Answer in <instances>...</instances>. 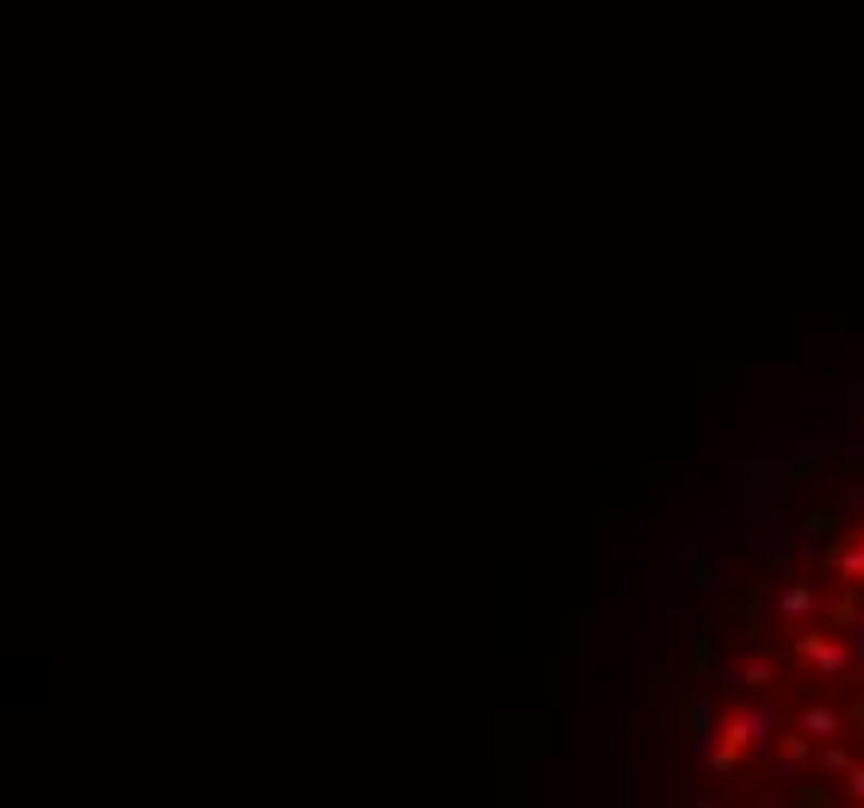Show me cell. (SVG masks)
Masks as SVG:
<instances>
[{
    "label": "cell",
    "mask_w": 864,
    "mask_h": 808,
    "mask_svg": "<svg viewBox=\"0 0 864 808\" xmlns=\"http://www.w3.org/2000/svg\"><path fill=\"white\" fill-rule=\"evenodd\" d=\"M796 647L808 654V666H815V672H845V666H852V647H840V640H827L821 628H808V635H796Z\"/></svg>",
    "instance_id": "obj_1"
},
{
    "label": "cell",
    "mask_w": 864,
    "mask_h": 808,
    "mask_svg": "<svg viewBox=\"0 0 864 808\" xmlns=\"http://www.w3.org/2000/svg\"><path fill=\"white\" fill-rule=\"evenodd\" d=\"M815 597H821V585H808V578H803V585H784V591H777V616L803 622L808 610H815Z\"/></svg>",
    "instance_id": "obj_2"
},
{
    "label": "cell",
    "mask_w": 864,
    "mask_h": 808,
    "mask_svg": "<svg viewBox=\"0 0 864 808\" xmlns=\"http://www.w3.org/2000/svg\"><path fill=\"white\" fill-rule=\"evenodd\" d=\"M840 728H845V715H840V709H821V703H808V709H803V734L815 740V747H821V740H833Z\"/></svg>",
    "instance_id": "obj_3"
},
{
    "label": "cell",
    "mask_w": 864,
    "mask_h": 808,
    "mask_svg": "<svg viewBox=\"0 0 864 808\" xmlns=\"http://www.w3.org/2000/svg\"><path fill=\"white\" fill-rule=\"evenodd\" d=\"M815 765H821L827 777H845V771L859 765V759H852V752H845V747H815Z\"/></svg>",
    "instance_id": "obj_4"
},
{
    "label": "cell",
    "mask_w": 864,
    "mask_h": 808,
    "mask_svg": "<svg viewBox=\"0 0 864 808\" xmlns=\"http://www.w3.org/2000/svg\"><path fill=\"white\" fill-rule=\"evenodd\" d=\"M840 573L852 578V585H864V541L852 547V554H840Z\"/></svg>",
    "instance_id": "obj_5"
},
{
    "label": "cell",
    "mask_w": 864,
    "mask_h": 808,
    "mask_svg": "<svg viewBox=\"0 0 864 808\" xmlns=\"http://www.w3.org/2000/svg\"><path fill=\"white\" fill-rule=\"evenodd\" d=\"M845 796H852V803H864V765L845 771Z\"/></svg>",
    "instance_id": "obj_6"
},
{
    "label": "cell",
    "mask_w": 864,
    "mask_h": 808,
    "mask_svg": "<svg viewBox=\"0 0 864 808\" xmlns=\"http://www.w3.org/2000/svg\"><path fill=\"white\" fill-rule=\"evenodd\" d=\"M852 666H864V622L852 628Z\"/></svg>",
    "instance_id": "obj_7"
}]
</instances>
